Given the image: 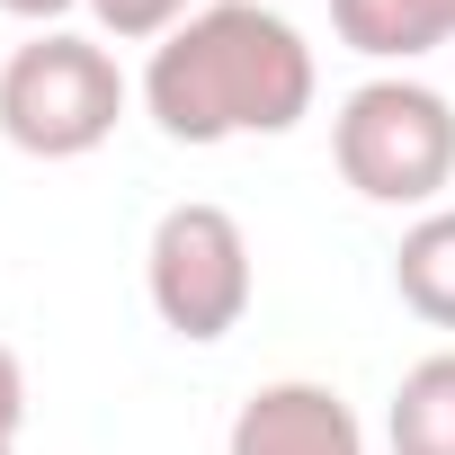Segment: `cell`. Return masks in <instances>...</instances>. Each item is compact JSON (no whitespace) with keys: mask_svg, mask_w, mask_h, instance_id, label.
Segmentation results:
<instances>
[{"mask_svg":"<svg viewBox=\"0 0 455 455\" xmlns=\"http://www.w3.org/2000/svg\"><path fill=\"white\" fill-rule=\"evenodd\" d=\"M313 99H322V63L304 28L259 10V0H205L143 63V116L196 152L242 143V134H295Z\"/></svg>","mask_w":455,"mask_h":455,"instance_id":"1","label":"cell"},{"mask_svg":"<svg viewBox=\"0 0 455 455\" xmlns=\"http://www.w3.org/2000/svg\"><path fill=\"white\" fill-rule=\"evenodd\" d=\"M331 161L366 205H411L428 214L455 188V99L411 81V72H375L339 99L331 116Z\"/></svg>","mask_w":455,"mask_h":455,"instance_id":"2","label":"cell"},{"mask_svg":"<svg viewBox=\"0 0 455 455\" xmlns=\"http://www.w3.org/2000/svg\"><path fill=\"white\" fill-rule=\"evenodd\" d=\"M116 116H125V72L99 36L36 28L28 45H10V63H0V134L28 161H81L116 134Z\"/></svg>","mask_w":455,"mask_h":455,"instance_id":"3","label":"cell"},{"mask_svg":"<svg viewBox=\"0 0 455 455\" xmlns=\"http://www.w3.org/2000/svg\"><path fill=\"white\" fill-rule=\"evenodd\" d=\"M143 295L161 313L170 339L188 348H214V339H233L251 322V295H259V268H251V233L223 205L188 196L152 223V242H143Z\"/></svg>","mask_w":455,"mask_h":455,"instance_id":"4","label":"cell"},{"mask_svg":"<svg viewBox=\"0 0 455 455\" xmlns=\"http://www.w3.org/2000/svg\"><path fill=\"white\" fill-rule=\"evenodd\" d=\"M223 455H366V428H357V411H348L331 384L286 375V384H259V393L233 411Z\"/></svg>","mask_w":455,"mask_h":455,"instance_id":"5","label":"cell"},{"mask_svg":"<svg viewBox=\"0 0 455 455\" xmlns=\"http://www.w3.org/2000/svg\"><path fill=\"white\" fill-rule=\"evenodd\" d=\"M331 28L366 63H419L455 36V0H331Z\"/></svg>","mask_w":455,"mask_h":455,"instance_id":"6","label":"cell"},{"mask_svg":"<svg viewBox=\"0 0 455 455\" xmlns=\"http://www.w3.org/2000/svg\"><path fill=\"white\" fill-rule=\"evenodd\" d=\"M393 295H402L428 331H455V205L411 214V233H402V251H393Z\"/></svg>","mask_w":455,"mask_h":455,"instance_id":"7","label":"cell"},{"mask_svg":"<svg viewBox=\"0 0 455 455\" xmlns=\"http://www.w3.org/2000/svg\"><path fill=\"white\" fill-rule=\"evenodd\" d=\"M384 437H393V455H455V348L419 357V366L393 384Z\"/></svg>","mask_w":455,"mask_h":455,"instance_id":"8","label":"cell"},{"mask_svg":"<svg viewBox=\"0 0 455 455\" xmlns=\"http://www.w3.org/2000/svg\"><path fill=\"white\" fill-rule=\"evenodd\" d=\"M81 10H90L99 36H116V45H161L170 28L196 19V0H81Z\"/></svg>","mask_w":455,"mask_h":455,"instance_id":"9","label":"cell"},{"mask_svg":"<svg viewBox=\"0 0 455 455\" xmlns=\"http://www.w3.org/2000/svg\"><path fill=\"white\" fill-rule=\"evenodd\" d=\"M19 428H28V366L19 348H0V446H19Z\"/></svg>","mask_w":455,"mask_h":455,"instance_id":"10","label":"cell"},{"mask_svg":"<svg viewBox=\"0 0 455 455\" xmlns=\"http://www.w3.org/2000/svg\"><path fill=\"white\" fill-rule=\"evenodd\" d=\"M0 10H10V19H28V28H54L63 10H81V0H0Z\"/></svg>","mask_w":455,"mask_h":455,"instance_id":"11","label":"cell"},{"mask_svg":"<svg viewBox=\"0 0 455 455\" xmlns=\"http://www.w3.org/2000/svg\"><path fill=\"white\" fill-rule=\"evenodd\" d=\"M0 455H19V446H0Z\"/></svg>","mask_w":455,"mask_h":455,"instance_id":"12","label":"cell"}]
</instances>
